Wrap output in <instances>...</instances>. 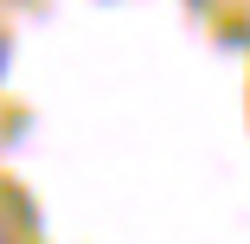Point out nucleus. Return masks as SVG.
<instances>
[{
  "label": "nucleus",
  "mask_w": 250,
  "mask_h": 244,
  "mask_svg": "<svg viewBox=\"0 0 250 244\" xmlns=\"http://www.w3.org/2000/svg\"><path fill=\"white\" fill-rule=\"evenodd\" d=\"M0 244H13V219H7V200H0Z\"/></svg>",
  "instance_id": "obj_1"
}]
</instances>
